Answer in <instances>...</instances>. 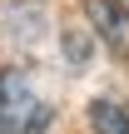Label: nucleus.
Returning <instances> with one entry per match:
<instances>
[{"label":"nucleus","instance_id":"2","mask_svg":"<svg viewBox=\"0 0 129 134\" xmlns=\"http://www.w3.org/2000/svg\"><path fill=\"white\" fill-rule=\"evenodd\" d=\"M85 15H89L94 35L104 40V50L119 55V60H129V10L119 0H85Z\"/></svg>","mask_w":129,"mask_h":134},{"label":"nucleus","instance_id":"3","mask_svg":"<svg viewBox=\"0 0 129 134\" xmlns=\"http://www.w3.org/2000/svg\"><path fill=\"white\" fill-rule=\"evenodd\" d=\"M89 124H94V134H129V109H119L114 99H94Z\"/></svg>","mask_w":129,"mask_h":134},{"label":"nucleus","instance_id":"4","mask_svg":"<svg viewBox=\"0 0 129 134\" xmlns=\"http://www.w3.org/2000/svg\"><path fill=\"white\" fill-rule=\"evenodd\" d=\"M0 134H10V129H5V119H0Z\"/></svg>","mask_w":129,"mask_h":134},{"label":"nucleus","instance_id":"1","mask_svg":"<svg viewBox=\"0 0 129 134\" xmlns=\"http://www.w3.org/2000/svg\"><path fill=\"white\" fill-rule=\"evenodd\" d=\"M0 119H5L10 134H45L55 109L35 94L25 70H0Z\"/></svg>","mask_w":129,"mask_h":134}]
</instances>
